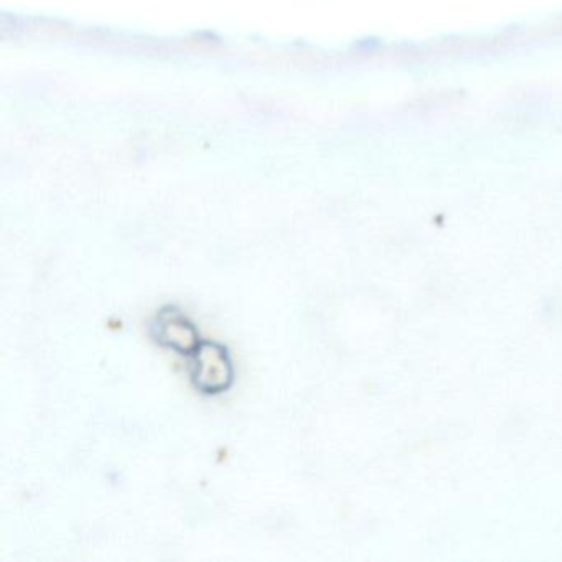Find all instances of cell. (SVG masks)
Wrapping results in <instances>:
<instances>
[{
	"label": "cell",
	"instance_id": "1",
	"mask_svg": "<svg viewBox=\"0 0 562 562\" xmlns=\"http://www.w3.org/2000/svg\"><path fill=\"white\" fill-rule=\"evenodd\" d=\"M193 386L205 394H220L229 390L235 381V368L228 351L216 341H202L190 367Z\"/></svg>",
	"mask_w": 562,
	"mask_h": 562
},
{
	"label": "cell",
	"instance_id": "2",
	"mask_svg": "<svg viewBox=\"0 0 562 562\" xmlns=\"http://www.w3.org/2000/svg\"><path fill=\"white\" fill-rule=\"evenodd\" d=\"M153 335L160 347L176 353H195L203 341L195 325L172 307L159 312L153 325Z\"/></svg>",
	"mask_w": 562,
	"mask_h": 562
}]
</instances>
